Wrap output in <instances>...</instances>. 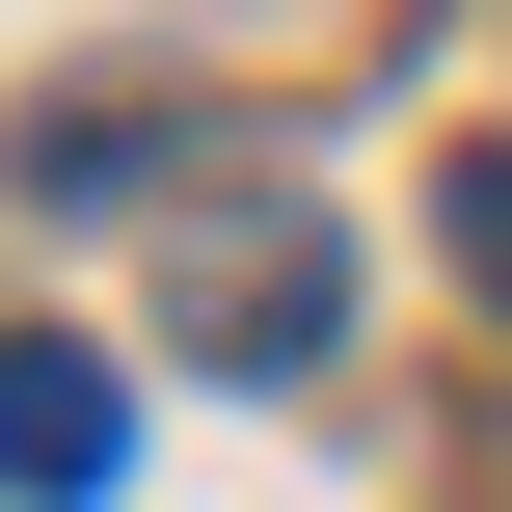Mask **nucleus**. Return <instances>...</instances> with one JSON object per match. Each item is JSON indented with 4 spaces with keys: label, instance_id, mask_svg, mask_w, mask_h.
I'll return each mask as SVG.
<instances>
[{
    "label": "nucleus",
    "instance_id": "1",
    "mask_svg": "<svg viewBox=\"0 0 512 512\" xmlns=\"http://www.w3.org/2000/svg\"><path fill=\"white\" fill-rule=\"evenodd\" d=\"M162 324H189V351H216V378H297V351H324V324H351V243H324V216H297V189H216V216H189V243H162Z\"/></svg>",
    "mask_w": 512,
    "mask_h": 512
},
{
    "label": "nucleus",
    "instance_id": "3",
    "mask_svg": "<svg viewBox=\"0 0 512 512\" xmlns=\"http://www.w3.org/2000/svg\"><path fill=\"white\" fill-rule=\"evenodd\" d=\"M432 216H459V270H486V297H512V162H459Z\"/></svg>",
    "mask_w": 512,
    "mask_h": 512
},
{
    "label": "nucleus",
    "instance_id": "2",
    "mask_svg": "<svg viewBox=\"0 0 512 512\" xmlns=\"http://www.w3.org/2000/svg\"><path fill=\"white\" fill-rule=\"evenodd\" d=\"M135 459V405H108V351H54V324H0V512H81Z\"/></svg>",
    "mask_w": 512,
    "mask_h": 512
}]
</instances>
